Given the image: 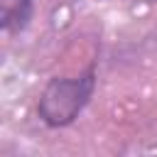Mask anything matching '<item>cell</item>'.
Returning a JSON list of instances; mask_svg holds the SVG:
<instances>
[{
    "label": "cell",
    "mask_w": 157,
    "mask_h": 157,
    "mask_svg": "<svg viewBox=\"0 0 157 157\" xmlns=\"http://www.w3.org/2000/svg\"><path fill=\"white\" fill-rule=\"evenodd\" d=\"M93 88L91 74L78 78H54L42 98H39V115L49 125H66L76 118V113L83 108Z\"/></svg>",
    "instance_id": "cell-1"
},
{
    "label": "cell",
    "mask_w": 157,
    "mask_h": 157,
    "mask_svg": "<svg viewBox=\"0 0 157 157\" xmlns=\"http://www.w3.org/2000/svg\"><path fill=\"white\" fill-rule=\"evenodd\" d=\"M10 2H17V5H20V7H25V5H27V2H29V0H5V7H7V5H10Z\"/></svg>",
    "instance_id": "cell-2"
}]
</instances>
